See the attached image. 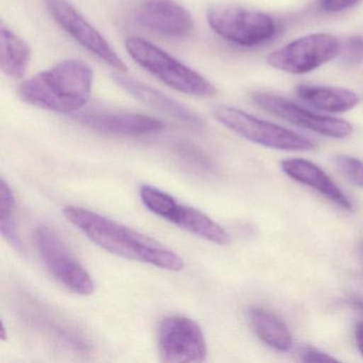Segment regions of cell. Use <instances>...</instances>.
<instances>
[{"instance_id":"6da1fadb","label":"cell","mask_w":363,"mask_h":363,"mask_svg":"<svg viewBox=\"0 0 363 363\" xmlns=\"http://www.w3.org/2000/svg\"><path fill=\"white\" fill-rule=\"evenodd\" d=\"M63 214L89 240L110 254L165 271L179 272L184 267V259L174 250L112 218L76 206L65 207Z\"/></svg>"},{"instance_id":"7a4b0ae2","label":"cell","mask_w":363,"mask_h":363,"mask_svg":"<svg viewBox=\"0 0 363 363\" xmlns=\"http://www.w3.org/2000/svg\"><path fill=\"white\" fill-rule=\"evenodd\" d=\"M94 74L82 59H65L40 72L18 86L27 105L59 114H76L89 103Z\"/></svg>"},{"instance_id":"3957f363","label":"cell","mask_w":363,"mask_h":363,"mask_svg":"<svg viewBox=\"0 0 363 363\" xmlns=\"http://www.w3.org/2000/svg\"><path fill=\"white\" fill-rule=\"evenodd\" d=\"M125 48L142 69L177 92L201 99H211L218 94L216 86L207 78L147 40L128 37Z\"/></svg>"},{"instance_id":"277c9868","label":"cell","mask_w":363,"mask_h":363,"mask_svg":"<svg viewBox=\"0 0 363 363\" xmlns=\"http://www.w3.org/2000/svg\"><path fill=\"white\" fill-rule=\"evenodd\" d=\"M206 18L216 35L241 48L262 45L273 39L277 31V25L271 16L240 6H211Z\"/></svg>"},{"instance_id":"5b68a950","label":"cell","mask_w":363,"mask_h":363,"mask_svg":"<svg viewBox=\"0 0 363 363\" xmlns=\"http://www.w3.org/2000/svg\"><path fill=\"white\" fill-rule=\"evenodd\" d=\"M213 116L235 135L264 147L279 150H312L315 148V144L311 140L237 108L218 106L214 108Z\"/></svg>"},{"instance_id":"8992f818","label":"cell","mask_w":363,"mask_h":363,"mask_svg":"<svg viewBox=\"0 0 363 363\" xmlns=\"http://www.w3.org/2000/svg\"><path fill=\"white\" fill-rule=\"evenodd\" d=\"M339 39L328 33L298 38L267 56L269 67L293 75L310 73L339 57Z\"/></svg>"},{"instance_id":"52a82bcc","label":"cell","mask_w":363,"mask_h":363,"mask_svg":"<svg viewBox=\"0 0 363 363\" xmlns=\"http://www.w3.org/2000/svg\"><path fill=\"white\" fill-rule=\"evenodd\" d=\"M52 20L74 41L93 56L120 73H127V65L106 38L76 9L69 0H44Z\"/></svg>"},{"instance_id":"ba28073f","label":"cell","mask_w":363,"mask_h":363,"mask_svg":"<svg viewBox=\"0 0 363 363\" xmlns=\"http://www.w3.org/2000/svg\"><path fill=\"white\" fill-rule=\"evenodd\" d=\"M157 339L163 362L199 363L207 358L205 335L192 318L167 316L159 324Z\"/></svg>"},{"instance_id":"9c48e42d","label":"cell","mask_w":363,"mask_h":363,"mask_svg":"<svg viewBox=\"0 0 363 363\" xmlns=\"http://www.w3.org/2000/svg\"><path fill=\"white\" fill-rule=\"evenodd\" d=\"M40 256L50 273L67 290L86 296L94 292V282L86 269L74 258L61 238L50 227L41 226L35 233Z\"/></svg>"},{"instance_id":"30bf717a","label":"cell","mask_w":363,"mask_h":363,"mask_svg":"<svg viewBox=\"0 0 363 363\" xmlns=\"http://www.w3.org/2000/svg\"><path fill=\"white\" fill-rule=\"evenodd\" d=\"M130 16L140 28L165 39H186L194 33L192 14L175 0H138Z\"/></svg>"},{"instance_id":"8fae6325","label":"cell","mask_w":363,"mask_h":363,"mask_svg":"<svg viewBox=\"0 0 363 363\" xmlns=\"http://www.w3.org/2000/svg\"><path fill=\"white\" fill-rule=\"evenodd\" d=\"M252 99L255 105L272 116L324 137L345 139L352 133V124L347 121L314 113L279 95L257 92Z\"/></svg>"},{"instance_id":"7c38bea8","label":"cell","mask_w":363,"mask_h":363,"mask_svg":"<svg viewBox=\"0 0 363 363\" xmlns=\"http://www.w3.org/2000/svg\"><path fill=\"white\" fill-rule=\"evenodd\" d=\"M74 120L82 126L120 137H142L164 130L165 124L159 118L133 112L89 110L74 114Z\"/></svg>"},{"instance_id":"4fadbf2b","label":"cell","mask_w":363,"mask_h":363,"mask_svg":"<svg viewBox=\"0 0 363 363\" xmlns=\"http://www.w3.org/2000/svg\"><path fill=\"white\" fill-rule=\"evenodd\" d=\"M114 82L121 89L128 93L130 96L144 105L174 118L177 122L182 123L191 128L201 129L205 126V122L201 116L195 113L190 108L182 105L179 101L167 96L164 93L152 88L150 84H144L139 79H135L126 73H114L112 75Z\"/></svg>"},{"instance_id":"5bb4252c","label":"cell","mask_w":363,"mask_h":363,"mask_svg":"<svg viewBox=\"0 0 363 363\" xmlns=\"http://www.w3.org/2000/svg\"><path fill=\"white\" fill-rule=\"evenodd\" d=\"M281 169L294 182L313 189L341 209L352 211L350 199L315 163L305 159H289L282 161Z\"/></svg>"},{"instance_id":"9a60e30c","label":"cell","mask_w":363,"mask_h":363,"mask_svg":"<svg viewBox=\"0 0 363 363\" xmlns=\"http://www.w3.org/2000/svg\"><path fill=\"white\" fill-rule=\"evenodd\" d=\"M295 93L308 105L328 113H344L360 104L357 93L340 86L303 84L296 86Z\"/></svg>"},{"instance_id":"2e32d148","label":"cell","mask_w":363,"mask_h":363,"mask_svg":"<svg viewBox=\"0 0 363 363\" xmlns=\"http://www.w3.org/2000/svg\"><path fill=\"white\" fill-rule=\"evenodd\" d=\"M31 58L33 50L29 44L1 21L0 67L3 73L12 79H21L27 73Z\"/></svg>"},{"instance_id":"e0dca14e","label":"cell","mask_w":363,"mask_h":363,"mask_svg":"<svg viewBox=\"0 0 363 363\" xmlns=\"http://www.w3.org/2000/svg\"><path fill=\"white\" fill-rule=\"evenodd\" d=\"M169 222L216 245L225 246L230 243L228 233L220 225L201 210L190 206L178 203Z\"/></svg>"},{"instance_id":"ac0fdd59","label":"cell","mask_w":363,"mask_h":363,"mask_svg":"<svg viewBox=\"0 0 363 363\" xmlns=\"http://www.w3.org/2000/svg\"><path fill=\"white\" fill-rule=\"evenodd\" d=\"M250 323L261 341L278 352H288L292 348L293 339L288 326L277 315L262 309L252 308Z\"/></svg>"},{"instance_id":"d6986e66","label":"cell","mask_w":363,"mask_h":363,"mask_svg":"<svg viewBox=\"0 0 363 363\" xmlns=\"http://www.w3.org/2000/svg\"><path fill=\"white\" fill-rule=\"evenodd\" d=\"M0 231L10 245L22 252L23 242L16 227V199L11 186L4 178L0 184Z\"/></svg>"},{"instance_id":"ffe728a7","label":"cell","mask_w":363,"mask_h":363,"mask_svg":"<svg viewBox=\"0 0 363 363\" xmlns=\"http://www.w3.org/2000/svg\"><path fill=\"white\" fill-rule=\"evenodd\" d=\"M140 197L152 213L169 222L178 206V201L171 194L148 184L140 188Z\"/></svg>"},{"instance_id":"44dd1931","label":"cell","mask_w":363,"mask_h":363,"mask_svg":"<svg viewBox=\"0 0 363 363\" xmlns=\"http://www.w3.org/2000/svg\"><path fill=\"white\" fill-rule=\"evenodd\" d=\"M175 152L182 163L192 171L199 174L213 172V164L201 148L191 143H179L175 146Z\"/></svg>"},{"instance_id":"7402d4cb","label":"cell","mask_w":363,"mask_h":363,"mask_svg":"<svg viewBox=\"0 0 363 363\" xmlns=\"http://www.w3.org/2000/svg\"><path fill=\"white\" fill-rule=\"evenodd\" d=\"M340 62L343 67H352L363 63V37L352 35L341 44Z\"/></svg>"},{"instance_id":"603a6c76","label":"cell","mask_w":363,"mask_h":363,"mask_svg":"<svg viewBox=\"0 0 363 363\" xmlns=\"http://www.w3.org/2000/svg\"><path fill=\"white\" fill-rule=\"evenodd\" d=\"M337 167L344 176L358 188L363 189V162L348 155H339L335 158Z\"/></svg>"},{"instance_id":"cb8c5ba5","label":"cell","mask_w":363,"mask_h":363,"mask_svg":"<svg viewBox=\"0 0 363 363\" xmlns=\"http://www.w3.org/2000/svg\"><path fill=\"white\" fill-rule=\"evenodd\" d=\"M361 1L362 0H320V7L326 13L335 14L352 9Z\"/></svg>"},{"instance_id":"d4e9b609","label":"cell","mask_w":363,"mask_h":363,"mask_svg":"<svg viewBox=\"0 0 363 363\" xmlns=\"http://www.w3.org/2000/svg\"><path fill=\"white\" fill-rule=\"evenodd\" d=\"M301 360L305 362H335L337 359L327 352H322V350L308 348L303 352Z\"/></svg>"},{"instance_id":"484cf974","label":"cell","mask_w":363,"mask_h":363,"mask_svg":"<svg viewBox=\"0 0 363 363\" xmlns=\"http://www.w3.org/2000/svg\"><path fill=\"white\" fill-rule=\"evenodd\" d=\"M354 341H356L357 348L363 356V322L359 323L354 329Z\"/></svg>"},{"instance_id":"4316f807","label":"cell","mask_w":363,"mask_h":363,"mask_svg":"<svg viewBox=\"0 0 363 363\" xmlns=\"http://www.w3.org/2000/svg\"><path fill=\"white\" fill-rule=\"evenodd\" d=\"M352 303L354 307H356V309H358L359 311H361L363 313V301H360V299H354V301H352Z\"/></svg>"}]
</instances>
